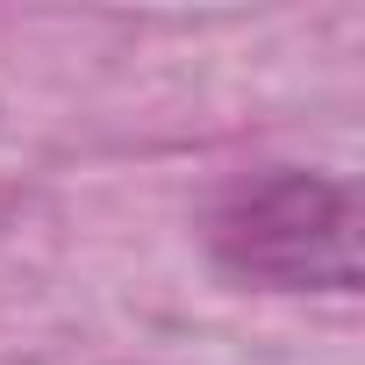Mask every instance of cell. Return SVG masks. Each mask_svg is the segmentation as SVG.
<instances>
[{
	"instance_id": "cell-1",
	"label": "cell",
	"mask_w": 365,
	"mask_h": 365,
	"mask_svg": "<svg viewBox=\"0 0 365 365\" xmlns=\"http://www.w3.org/2000/svg\"><path fill=\"white\" fill-rule=\"evenodd\" d=\"M208 251L265 294H358V187L308 165L237 179L208 215Z\"/></svg>"
}]
</instances>
